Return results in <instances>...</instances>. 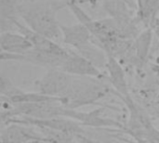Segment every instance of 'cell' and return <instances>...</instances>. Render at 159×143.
I'll list each match as a JSON object with an SVG mask.
<instances>
[{
	"label": "cell",
	"mask_w": 159,
	"mask_h": 143,
	"mask_svg": "<svg viewBox=\"0 0 159 143\" xmlns=\"http://www.w3.org/2000/svg\"><path fill=\"white\" fill-rule=\"evenodd\" d=\"M62 1H64V0H62Z\"/></svg>",
	"instance_id": "d6986e66"
},
{
	"label": "cell",
	"mask_w": 159,
	"mask_h": 143,
	"mask_svg": "<svg viewBox=\"0 0 159 143\" xmlns=\"http://www.w3.org/2000/svg\"><path fill=\"white\" fill-rule=\"evenodd\" d=\"M105 68L108 73L109 81L114 89L116 91V94L120 96L123 101L129 97L130 95L128 89L126 74L117 59L111 55H107V63Z\"/></svg>",
	"instance_id": "30bf717a"
},
{
	"label": "cell",
	"mask_w": 159,
	"mask_h": 143,
	"mask_svg": "<svg viewBox=\"0 0 159 143\" xmlns=\"http://www.w3.org/2000/svg\"><path fill=\"white\" fill-rule=\"evenodd\" d=\"M1 52L8 54H22L33 48L26 36L17 32H5L0 35Z\"/></svg>",
	"instance_id": "8fae6325"
},
{
	"label": "cell",
	"mask_w": 159,
	"mask_h": 143,
	"mask_svg": "<svg viewBox=\"0 0 159 143\" xmlns=\"http://www.w3.org/2000/svg\"><path fill=\"white\" fill-rule=\"evenodd\" d=\"M35 140L44 138L39 130L32 126L10 123L1 130V143H28Z\"/></svg>",
	"instance_id": "ba28073f"
},
{
	"label": "cell",
	"mask_w": 159,
	"mask_h": 143,
	"mask_svg": "<svg viewBox=\"0 0 159 143\" xmlns=\"http://www.w3.org/2000/svg\"><path fill=\"white\" fill-rule=\"evenodd\" d=\"M68 55V54H67ZM66 56H59L55 54H50L47 52H43L34 48L28 50L22 54H8L5 52H1V60H16V61H23L28 62L34 65H37L40 67H46L48 69H60L65 60Z\"/></svg>",
	"instance_id": "5b68a950"
},
{
	"label": "cell",
	"mask_w": 159,
	"mask_h": 143,
	"mask_svg": "<svg viewBox=\"0 0 159 143\" xmlns=\"http://www.w3.org/2000/svg\"><path fill=\"white\" fill-rule=\"evenodd\" d=\"M129 117L126 124V131L138 143H159V131L154 127L147 114L137 106L129 96L124 100Z\"/></svg>",
	"instance_id": "3957f363"
},
{
	"label": "cell",
	"mask_w": 159,
	"mask_h": 143,
	"mask_svg": "<svg viewBox=\"0 0 159 143\" xmlns=\"http://www.w3.org/2000/svg\"><path fill=\"white\" fill-rule=\"evenodd\" d=\"M127 1H128V2H129V3L130 5H132V4H133V2H132V0H127Z\"/></svg>",
	"instance_id": "2e32d148"
},
{
	"label": "cell",
	"mask_w": 159,
	"mask_h": 143,
	"mask_svg": "<svg viewBox=\"0 0 159 143\" xmlns=\"http://www.w3.org/2000/svg\"><path fill=\"white\" fill-rule=\"evenodd\" d=\"M73 77L60 69H48L37 82L38 92L60 100L69 88Z\"/></svg>",
	"instance_id": "277c9868"
},
{
	"label": "cell",
	"mask_w": 159,
	"mask_h": 143,
	"mask_svg": "<svg viewBox=\"0 0 159 143\" xmlns=\"http://www.w3.org/2000/svg\"><path fill=\"white\" fill-rule=\"evenodd\" d=\"M75 139L77 141L78 143H102L99 141H96V140H92L89 137H87L86 135L84 134H80V135H76L75 136Z\"/></svg>",
	"instance_id": "5bb4252c"
},
{
	"label": "cell",
	"mask_w": 159,
	"mask_h": 143,
	"mask_svg": "<svg viewBox=\"0 0 159 143\" xmlns=\"http://www.w3.org/2000/svg\"><path fill=\"white\" fill-rule=\"evenodd\" d=\"M39 132L42 134L44 140L48 143H78L75 136L63 132V131H59V130H54V129H49V128H44V127H36Z\"/></svg>",
	"instance_id": "4fadbf2b"
},
{
	"label": "cell",
	"mask_w": 159,
	"mask_h": 143,
	"mask_svg": "<svg viewBox=\"0 0 159 143\" xmlns=\"http://www.w3.org/2000/svg\"><path fill=\"white\" fill-rule=\"evenodd\" d=\"M157 101H158V104H159V95H158V100H157Z\"/></svg>",
	"instance_id": "e0dca14e"
},
{
	"label": "cell",
	"mask_w": 159,
	"mask_h": 143,
	"mask_svg": "<svg viewBox=\"0 0 159 143\" xmlns=\"http://www.w3.org/2000/svg\"><path fill=\"white\" fill-rule=\"evenodd\" d=\"M153 31L154 30L152 27L146 28L144 31L139 34V35L136 37L135 41L133 42L132 48H134L137 59L142 62L148 56L150 45L153 38Z\"/></svg>",
	"instance_id": "7c38bea8"
},
{
	"label": "cell",
	"mask_w": 159,
	"mask_h": 143,
	"mask_svg": "<svg viewBox=\"0 0 159 143\" xmlns=\"http://www.w3.org/2000/svg\"><path fill=\"white\" fill-rule=\"evenodd\" d=\"M65 7L67 2L62 0H20L17 14L32 31L56 42L62 38L57 13Z\"/></svg>",
	"instance_id": "6da1fadb"
},
{
	"label": "cell",
	"mask_w": 159,
	"mask_h": 143,
	"mask_svg": "<svg viewBox=\"0 0 159 143\" xmlns=\"http://www.w3.org/2000/svg\"><path fill=\"white\" fill-rule=\"evenodd\" d=\"M62 41L67 46H70L79 51L81 48L93 41V36L89 29L81 23L74 25H61Z\"/></svg>",
	"instance_id": "9c48e42d"
},
{
	"label": "cell",
	"mask_w": 159,
	"mask_h": 143,
	"mask_svg": "<svg viewBox=\"0 0 159 143\" xmlns=\"http://www.w3.org/2000/svg\"><path fill=\"white\" fill-rule=\"evenodd\" d=\"M61 70L73 76L93 78H101L102 76L99 68L72 49H68V55L65 58Z\"/></svg>",
	"instance_id": "8992f818"
},
{
	"label": "cell",
	"mask_w": 159,
	"mask_h": 143,
	"mask_svg": "<svg viewBox=\"0 0 159 143\" xmlns=\"http://www.w3.org/2000/svg\"><path fill=\"white\" fill-rule=\"evenodd\" d=\"M66 117L80 123L82 126L92 127H124L119 121H116L106 114L105 108H99L89 113L77 112L75 110L68 109Z\"/></svg>",
	"instance_id": "52a82bcc"
},
{
	"label": "cell",
	"mask_w": 159,
	"mask_h": 143,
	"mask_svg": "<svg viewBox=\"0 0 159 143\" xmlns=\"http://www.w3.org/2000/svg\"><path fill=\"white\" fill-rule=\"evenodd\" d=\"M64 1H66V2H68V1H69V0H64Z\"/></svg>",
	"instance_id": "ac0fdd59"
},
{
	"label": "cell",
	"mask_w": 159,
	"mask_h": 143,
	"mask_svg": "<svg viewBox=\"0 0 159 143\" xmlns=\"http://www.w3.org/2000/svg\"><path fill=\"white\" fill-rule=\"evenodd\" d=\"M111 92V88L101 80L93 77L74 76L72 83L60 99L61 103L67 109L77 108L94 104Z\"/></svg>",
	"instance_id": "7a4b0ae2"
},
{
	"label": "cell",
	"mask_w": 159,
	"mask_h": 143,
	"mask_svg": "<svg viewBox=\"0 0 159 143\" xmlns=\"http://www.w3.org/2000/svg\"><path fill=\"white\" fill-rule=\"evenodd\" d=\"M28 143H48L45 140H35V141H30V142Z\"/></svg>",
	"instance_id": "9a60e30c"
}]
</instances>
